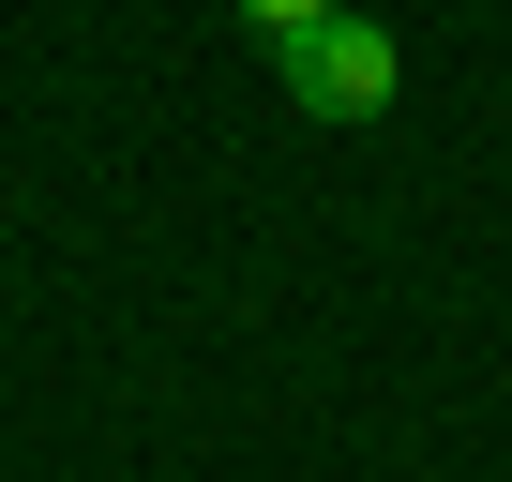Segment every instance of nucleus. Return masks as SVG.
Segmentation results:
<instances>
[{
	"mask_svg": "<svg viewBox=\"0 0 512 482\" xmlns=\"http://www.w3.org/2000/svg\"><path fill=\"white\" fill-rule=\"evenodd\" d=\"M287 91H302L317 121H377V106L407 91V61H392V31H377L362 0H347L332 31H302V46H287Z\"/></svg>",
	"mask_w": 512,
	"mask_h": 482,
	"instance_id": "1",
	"label": "nucleus"
},
{
	"mask_svg": "<svg viewBox=\"0 0 512 482\" xmlns=\"http://www.w3.org/2000/svg\"><path fill=\"white\" fill-rule=\"evenodd\" d=\"M241 16L272 31V46H302V31H332V16H347V0H241Z\"/></svg>",
	"mask_w": 512,
	"mask_h": 482,
	"instance_id": "2",
	"label": "nucleus"
}]
</instances>
